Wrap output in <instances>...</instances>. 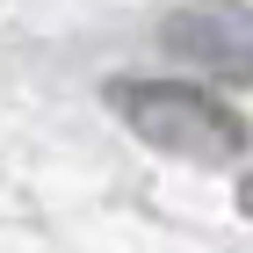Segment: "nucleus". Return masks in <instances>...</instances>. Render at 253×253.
Segmentation results:
<instances>
[{
  "label": "nucleus",
  "mask_w": 253,
  "mask_h": 253,
  "mask_svg": "<svg viewBox=\"0 0 253 253\" xmlns=\"http://www.w3.org/2000/svg\"><path fill=\"white\" fill-rule=\"evenodd\" d=\"M109 109H116L145 145H159V152H174V159L224 167V159L246 152V123H239L217 94L188 87V80H109Z\"/></svg>",
  "instance_id": "nucleus-1"
},
{
  "label": "nucleus",
  "mask_w": 253,
  "mask_h": 253,
  "mask_svg": "<svg viewBox=\"0 0 253 253\" xmlns=\"http://www.w3.org/2000/svg\"><path fill=\"white\" fill-rule=\"evenodd\" d=\"M159 43L210 80L253 87V0H195L159 22Z\"/></svg>",
  "instance_id": "nucleus-2"
},
{
  "label": "nucleus",
  "mask_w": 253,
  "mask_h": 253,
  "mask_svg": "<svg viewBox=\"0 0 253 253\" xmlns=\"http://www.w3.org/2000/svg\"><path fill=\"white\" fill-rule=\"evenodd\" d=\"M239 210H246V217H253V174H246V181H239Z\"/></svg>",
  "instance_id": "nucleus-3"
}]
</instances>
